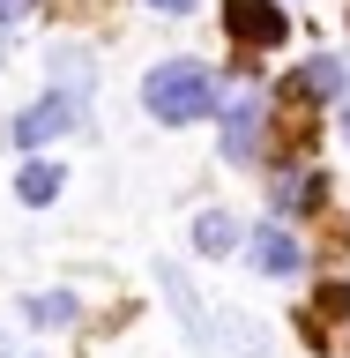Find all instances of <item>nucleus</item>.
Instances as JSON below:
<instances>
[{
	"label": "nucleus",
	"mask_w": 350,
	"mask_h": 358,
	"mask_svg": "<svg viewBox=\"0 0 350 358\" xmlns=\"http://www.w3.org/2000/svg\"><path fill=\"white\" fill-rule=\"evenodd\" d=\"M343 142H350V105H343Z\"/></svg>",
	"instance_id": "nucleus-16"
},
{
	"label": "nucleus",
	"mask_w": 350,
	"mask_h": 358,
	"mask_svg": "<svg viewBox=\"0 0 350 358\" xmlns=\"http://www.w3.org/2000/svg\"><path fill=\"white\" fill-rule=\"evenodd\" d=\"M52 83H60L67 97L89 90V52H82V45H52Z\"/></svg>",
	"instance_id": "nucleus-11"
},
{
	"label": "nucleus",
	"mask_w": 350,
	"mask_h": 358,
	"mask_svg": "<svg viewBox=\"0 0 350 358\" xmlns=\"http://www.w3.org/2000/svg\"><path fill=\"white\" fill-rule=\"evenodd\" d=\"M224 30H231V45H246V52H276V45L291 38V15L276 0H224Z\"/></svg>",
	"instance_id": "nucleus-2"
},
{
	"label": "nucleus",
	"mask_w": 350,
	"mask_h": 358,
	"mask_svg": "<svg viewBox=\"0 0 350 358\" xmlns=\"http://www.w3.org/2000/svg\"><path fill=\"white\" fill-rule=\"evenodd\" d=\"M231 246H239V224L224 209H201L194 217V254H231Z\"/></svg>",
	"instance_id": "nucleus-10"
},
{
	"label": "nucleus",
	"mask_w": 350,
	"mask_h": 358,
	"mask_svg": "<svg viewBox=\"0 0 350 358\" xmlns=\"http://www.w3.org/2000/svg\"><path fill=\"white\" fill-rule=\"evenodd\" d=\"M60 164H22V172H15V194L22 201H30V209H45V201H52V194H60Z\"/></svg>",
	"instance_id": "nucleus-12"
},
{
	"label": "nucleus",
	"mask_w": 350,
	"mask_h": 358,
	"mask_svg": "<svg viewBox=\"0 0 350 358\" xmlns=\"http://www.w3.org/2000/svg\"><path fill=\"white\" fill-rule=\"evenodd\" d=\"M350 313V291L343 284H321V321H343Z\"/></svg>",
	"instance_id": "nucleus-13"
},
{
	"label": "nucleus",
	"mask_w": 350,
	"mask_h": 358,
	"mask_svg": "<svg viewBox=\"0 0 350 358\" xmlns=\"http://www.w3.org/2000/svg\"><path fill=\"white\" fill-rule=\"evenodd\" d=\"M156 284H164V299L179 306V321H187V329H194V336H209V321H201V299H194V284H187V276H179L172 262H156Z\"/></svg>",
	"instance_id": "nucleus-9"
},
{
	"label": "nucleus",
	"mask_w": 350,
	"mask_h": 358,
	"mask_svg": "<svg viewBox=\"0 0 350 358\" xmlns=\"http://www.w3.org/2000/svg\"><path fill=\"white\" fill-rule=\"evenodd\" d=\"M0 358H15V351H8V336H0Z\"/></svg>",
	"instance_id": "nucleus-17"
},
{
	"label": "nucleus",
	"mask_w": 350,
	"mask_h": 358,
	"mask_svg": "<svg viewBox=\"0 0 350 358\" xmlns=\"http://www.w3.org/2000/svg\"><path fill=\"white\" fill-rule=\"evenodd\" d=\"M284 97H291V105H298V97H306V105H321V97H343V60H328V52H321V60H306V67L284 83Z\"/></svg>",
	"instance_id": "nucleus-7"
},
{
	"label": "nucleus",
	"mask_w": 350,
	"mask_h": 358,
	"mask_svg": "<svg viewBox=\"0 0 350 358\" xmlns=\"http://www.w3.org/2000/svg\"><path fill=\"white\" fill-rule=\"evenodd\" d=\"M22 313H30V321H45V329H75V321H82V299H75V291H30V299H22Z\"/></svg>",
	"instance_id": "nucleus-8"
},
{
	"label": "nucleus",
	"mask_w": 350,
	"mask_h": 358,
	"mask_svg": "<svg viewBox=\"0 0 350 358\" xmlns=\"http://www.w3.org/2000/svg\"><path fill=\"white\" fill-rule=\"evenodd\" d=\"M38 0H0V22H15V15H30Z\"/></svg>",
	"instance_id": "nucleus-14"
},
{
	"label": "nucleus",
	"mask_w": 350,
	"mask_h": 358,
	"mask_svg": "<svg viewBox=\"0 0 350 358\" xmlns=\"http://www.w3.org/2000/svg\"><path fill=\"white\" fill-rule=\"evenodd\" d=\"M75 120H82V97H67V90H52V97H38L30 112H15V127H8V134H15L22 150H38V142H52V134H67Z\"/></svg>",
	"instance_id": "nucleus-3"
},
{
	"label": "nucleus",
	"mask_w": 350,
	"mask_h": 358,
	"mask_svg": "<svg viewBox=\"0 0 350 358\" xmlns=\"http://www.w3.org/2000/svg\"><path fill=\"white\" fill-rule=\"evenodd\" d=\"M156 15H187V8H194V0H150Z\"/></svg>",
	"instance_id": "nucleus-15"
},
{
	"label": "nucleus",
	"mask_w": 350,
	"mask_h": 358,
	"mask_svg": "<svg viewBox=\"0 0 350 358\" xmlns=\"http://www.w3.org/2000/svg\"><path fill=\"white\" fill-rule=\"evenodd\" d=\"M142 105H150V120H164V127L209 120V112H217V75L201 60H156L150 75H142Z\"/></svg>",
	"instance_id": "nucleus-1"
},
{
	"label": "nucleus",
	"mask_w": 350,
	"mask_h": 358,
	"mask_svg": "<svg viewBox=\"0 0 350 358\" xmlns=\"http://www.w3.org/2000/svg\"><path fill=\"white\" fill-rule=\"evenodd\" d=\"M268 201H276V217H306V209H321V201H328V172H298V164H291V172H276V187H268Z\"/></svg>",
	"instance_id": "nucleus-6"
},
{
	"label": "nucleus",
	"mask_w": 350,
	"mask_h": 358,
	"mask_svg": "<svg viewBox=\"0 0 350 358\" xmlns=\"http://www.w3.org/2000/svg\"><path fill=\"white\" fill-rule=\"evenodd\" d=\"M246 262L261 268V276H298V268H306V246L291 239L284 224H261V231H254V246H246Z\"/></svg>",
	"instance_id": "nucleus-5"
},
{
	"label": "nucleus",
	"mask_w": 350,
	"mask_h": 358,
	"mask_svg": "<svg viewBox=\"0 0 350 358\" xmlns=\"http://www.w3.org/2000/svg\"><path fill=\"white\" fill-rule=\"evenodd\" d=\"M261 157V97H231L224 112V164H254Z\"/></svg>",
	"instance_id": "nucleus-4"
}]
</instances>
